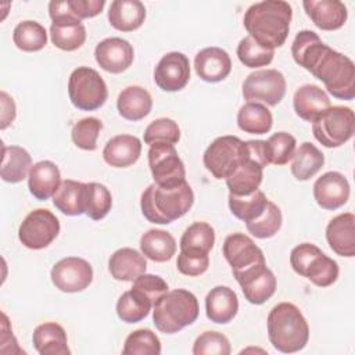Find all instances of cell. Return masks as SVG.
<instances>
[{
    "label": "cell",
    "mask_w": 355,
    "mask_h": 355,
    "mask_svg": "<svg viewBox=\"0 0 355 355\" xmlns=\"http://www.w3.org/2000/svg\"><path fill=\"white\" fill-rule=\"evenodd\" d=\"M69 100L78 110L94 111L104 105L108 90L100 73L90 67H78L68 79Z\"/></svg>",
    "instance_id": "ba28073f"
},
{
    "label": "cell",
    "mask_w": 355,
    "mask_h": 355,
    "mask_svg": "<svg viewBox=\"0 0 355 355\" xmlns=\"http://www.w3.org/2000/svg\"><path fill=\"white\" fill-rule=\"evenodd\" d=\"M324 164L323 153L312 143L305 141L300 144L293 155L291 162V173L293 176L300 180L305 182L315 176Z\"/></svg>",
    "instance_id": "e575fe53"
},
{
    "label": "cell",
    "mask_w": 355,
    "mask_h": 355,
    "mask_svg": "<svg viewBox=\"0 0 355 355\" xmlns=\"http://www.w3.org/2000/svg\"><path fill=\"white\" fill-rule=\"evenodd\" d=\"M32 168V157L19 146H4L1 158V179L7 183L22 182Z\"/></svg>",
    "instance_id": "d6a6232c"
},
{
    "label": "cell",
    "mask_w": 355,
    "mask_h": 355,
    "mask_svg": "<svg viewBox=\"0 0 355 355\" xmlns=\"http://www.w3.org/2000/svg\"><path fill=\"white\" fill-rule=\"evenodd\" d=\"M86 211L85 214L93 219V220H100L107 216V214L111 211L112 207V197L110 190L96 182L86 183Z\"/></svg>",
    "instance_id": "60d3db41"
},
{
    "label": "cell",
    "mask_w": 355,
    "mask_h": 355,
    "mask_svg": "<svg viewBox=\"0 0 355 355\" xmlns=\"http://www.w3.org/2000/svg\"><path fill=\"white\" fill-rule=\"evenodd\" d=\"M0 101H1V121H0V129L4 130L8 125L12 123V121L15 119L17 115V110H15V103L14 100L6 93L1 92L0 93Z\"/></svg>",
    "instance_id": "816d5d0a"
},
{
    "label": "cell",
    "mask_w": 355,
    "mask_h": 355,
    "mask_svg": "<svg viewBox=\"0 0 355 355\" xmlns=\"http://www.w3.org/2000/svg\"><path fill=\"white\" fill-rule=\"evenodd\" d=\"M197 297L184 288L165 293L153 306V323L161 333L173 334L193 324L198 318Z\"/></svg>",
    "instance_id": "5b68a950"
},
{
    "label": "cell",
    "mask_w": 355,
    "mask_h": 355,
    "mask_svg": "<svg viewBox=\"0 0 355 355\" xmlns=\"http://www.w3.org/2000/svg\"><path fill=\"white\" fill-rule=\"evenodd\" d=\"M302 6L311 21L322 31L340 29L348 18L345 4L338 0H304Z\"/></svg>",
    "instance_id": "ffe728a7"
},
{
    "label": "cell",
    "mask_w": 355,
    "mask_h": 355,
    "mask_svg": "<svg viewBox=\"0 0 355 355\" xmlns=\"http://www.w3.org/2000/svg\"><path fill=\"white\" fill-rule=\"evenodd\" d=\"M349 183L347 178L336 171L323 173L313 183V197L319 207L334 211L343 207L349 198Z\"/></svg>",
    "instance_id": "ac0fdd59"
},
{
    "label": "cell",
    "mask_w": 355,
    "mask_h": 355,
    "mask_svg": "<svg viewBox=\"0 0 355 355\" xmlns=\"http://www.w3.org/2000/svg\"><path fill=\"white\" fill-rule=\"evenodd\" d=\"M190 79L189 58L179 51L162 55L154 69V82L164 92H179Z\"/></svg>",
    "instance_id": "2e32d148"
},
{
    "label": "cell",
    "mask_w": 355,
    "mask_h": 355,
    "mask_svg": "<svg viewBox=\"0 0 355 355\" xmlns=\"http://www.w3.org/2000/svg\"><path fill=\"white\" fill-rule=\"evenodd\" d=\"M61 184V173L53 161H39L32 165L28 175V189L31 194L40 200H49Z\"/></svg>",
    "instance_id": "603a6c76"
},
{
    "label": "cell",
    "mask_w": 355,
    "mask_h": 355,
    "mask_svg": "<svg viewBox=\"0 0 355 355\" xmlns=\"http://www.w3.org/2000/svg\"><path fill=\"white\" fill-rule=\"evenodd\" d=\"M282 222L283 216L280 208L275 202L268 201L263 214L258 219L245 223V227L248 233L257 239H270L280 230Z\"/></svg>",
    "instance_id": "b9f144b4"
},
{
    "label": "cell",
    "mask_w": 355,
    "mask_h": 355,
    "mask_svg": "<svg viewBox=\"0 0 355 355\" xmlns=\"http://www.w3.org/2000/svg\"><path fill=\"white\" fill-rule=\"evenodd\" d=\"M293 8L283 0H265L250 6L244 14V28L257 43L266 49L275 50L284 44Z\"/></svg>",
    "instance_id": "7a4b0ae2"
},
{
    "label": "cell",
    "mask_w": 355,
    "mask_h": 355,
    "mask_svg": "<svg viewBox=\"0 0 355 355\" xmlns=\"http://www.w3.org/2000/svg\"><path fill=\"white\" fill-rule=\"evenodd\" d=\"M225 259L232 268L233 275L240 273L257 263L266 262L262 250L254 243V240L244 233L229 234L222 245Z\"/></svg>",
    "instance_id": "9a60e30c"
},
{
    "label": "cell",
    "mask_w": 355,
    "mask_h": 355,
    "mask_svg": "<svg viewBox=\"0 0 355 355\" xmlns=\"http://www.w3.org/2000/svg\"><path fill=\"white\" fill-rule=\"evenodd\" d=\"M86 189L87 184L72 179L61 182L58 190L53 196L54 207L68 216H78L86 211Z\"/></svg>",
    "instance_id": "4dcf8cb0"
},
{
    "label": "cell",
    "mask_w": 355,
    "mask_h": 355,
    "mask_svg": "<svg viewBox=\"0 0 355 355\" xmlns=\"http://www.w3.org/2000/svg\"><path fill=\"white\" fill-rule=\"evenodd\" d=\"M12 40L22 51H39L47 44V32L42 24L28 19L17 24L12 32Z\"/></svg>",
    "instance_id": "f35d334b"
},
{
    "label": "cell",
    "mask_w": 355,
    "mask_h": 355,
    "mask_svg": "<svg viewBox=\"0 0 355 355\" xmlns=\"http://www.w3.org/2000/svg\"><path fill=\"white\" fill-rule=\"evenodd\" d=\"M286 78L277 69H259L251 72L243 82V96L247 101L277 105L286 94Z\"/></svg>",
    "instance_id": "7c38bea8"
},
{
    "label": "cell",
    "mask_w": 355,
    "mask_h": 355,
    "mask_svg": "<svg viewBox=\"0 0 355 355\" xmlns=\"http://www.w3.org/2000/svg\"><path fill=\"white\" fill-rule=\"evenodd\" d=\"M326 240L340 257H355V215L344 212L334 216L326 227Z\"/></svg>",
    "instance_id": "d6986e66"
},
{
    "label": "cell",
    "mask_w": 355,
    "mask_h": 355,
    "mask_svg": "<svg viewBox=\"0 0 355 355\" xmlns=\"http://www.w3.org/2000/svg\"><path fill=\"white\" fill-rule=\"evenodd\" d=\"M273 55L275 50L261 46L251 36L243 37L237 46V57L247 68L266 67L272 62Z\"/></svg>",
    "instance_id": "7bdbcfd3"
},
{
    "label": "cell",
    "mask_w": 355,
    "mask_h": 355,
    "mask_svg": "<svg viewBox=\"0 0 355 355\" xmlns=\"http://www.w3.org/2000/svg\"><path fill=\"white\" fill-rule=\"evenodd\" d=\"M215 244V230L207 222H194L180 237V251L209 254Z\"/></svg>",
    "instance_id": "74e56055"
},
{
    "label": "cell",
    "mask_w": 355,
    "mask_h": 355,
    "mask_svg": "<svg viewBox=\"0 0 355 355\" xmlns=\"http://www.w3.org/2000/svg\"><path fill=\"white\" fill-rule=\"evenodd\" d=\"M290 265L295 273L306 277L318 287H329L338 277L337 262L311 243L298 244L291 250Z\"/></svg>",
    "instance_id": "8992f818"
},
{
    "label": "cell",
    "mask_w": 355,
    "mask_h": 355,
    "mask_svg": "<svg viewBox=\"0 0 355 355\" xmlns=\"http://www.w3.org/2000/svg\"><path fill=\"white\" fill-rule=\"evenodd\" d=\"M148 165L154 183L162 187H176L186 182V169L173 144L157 143L150 146Z\"/></svg>",
    "instance_id": "8fae6325"
},
{
    "label": "cell",
    "mask_w": 355,
    "mask_h": 355,
    "mask_svg": "<svg viewBox=\"0 0 355 355\" xmlns=\"http://www.w3.org/2000/svg\"><path fill=\"white\" fill-rule=\"evenodd\" d=\"M146 19V7L139 0H114L108 10V21L121 32L139 29Z\"/></svg>",
    "instance_id": "f1b7e54d"
},
{
    "label": "cell",
    "mask_w": 355,
    "mask_h": 355,
    "mask_svg": "<svg viewBox=\"0 0 355 355\" xmlns=\"http://www.w3.org/2000/svg\"><path fill=\"white\" fill-rule=\"evenodd\" d=\"M293 105L295 114L301 119L312 122L318 115L330 107V98L323 89L308 83L295 90Z\"/></svg>",
    "instance_id": "4316f807"
},
{
    "label": "cell",
    "mask_w": 355,
    "mask_h": 355,
    "mask_svg": "<svg viewBox=\"0 0 355 355\" xmlns=\"http://www.w3.org/2000/svg\"><path fill=\"white\" fill-rule=\"evenodd\" d=\"M268 198L263 191L257 190L250 196L229 194L230 212L240 220L248 223L258 219L268 205Z\"/></svg>",
    "instance_id": "8d00e7d4"
},
{
    "label": "cell",
    "mask_w": 355,
    "mask_h": 355,
    "mask_svg": "<svg viewBox=\"0 0 355 355\" xmlns=\"http://www.w3.org/2000/svg\"><path fill=\"white\" fill-rule=\"evenodd\" d=\"M194 193L187 182L176 187L150 184L141 194L140 207L144 218L157 225H168L182 218L193 205Z\"/></svg>",
    "instance_id": "3957f363"
},
{
    "label": "cell",
    "mask_w": 355,
    "mask_h": 355,
    "mask_svg": "<svg viewBox=\"0 0 355 355\" xmlns=\"http://www.w3.org/2000/svg\"><path fill=\"white\" fill-rule=\"evenodd\" d=\"M230 352L232 348L227 337L219 331H204L193 344L194 355H229Z\"/></svg>",
    "instance_id": "7dc6e473"
},
{
    "label": "cell",
    "mask_w": 355,
    "mask_h": 355,
    "mask_svg": "<svg viewBox=\"0 0 355 355\" xmlns=\"http://www.w3.org/2000/svg\"><path fill=\"white\" fill-rule=\"evenodd\" d=\"M247 144L237 136L216 137L202 155L204 166L216 179H226L247 157Z\"/></svg>",
    "instance_id": "9c48e42d"
},
{
    "label": "cell",
    "mask_w": 355,
    "mask_h": 355,
    "mask_svg": "<svg viewBox=\"0 0 355 355\" xmlns=\"http://www.w3.org/2000/svg\"><path fill=\"white\" fill-rule=\"evenodd\" d=\"M141 154V141L132 135H118L107 141L103 150L104 161L112 168L132 166Z\"/></svg>",
    "instance_id": "d4e9b609"
},
{
    "label": "cell",
    "mask_w": 355,
    "mask_h": 355,
    "mask_svg": "<svg viewBox=\"0 0 355 355\" xmlns=\"http://www.w3.org/2000/svg\"><path fill=\"white\" fill-rule=\"evenodd\" d=\"M153 306L147 295L132 287L118 298L116 315L125 323H137L150 313Z\"/></svg>",
    "instance_id": "d590c367"
},
{
    "label": "cell",
    "mask_w": 355,
    "mask_h": 355,
    "mask_svg": "<svg viewBox=\"0 0 355 355\" xmlns=\"http://www.w3.org/2000/svg\"><path fill=\"white\" fill-rule=\"evenodd\" d=\"M233 276L240 284L243 294L250 304L261 305L266 302L276 291V277L266 266V262L257 263Z\"/></svg>",
    "instance_id": "5bb4252c"
},
{
    "label": "cell",
    "mask_w": 355,
    "mask_h": 355,
    "mask_svg": "<svg viewBox=\"0 0 355 355\" xmlns=\"http://www.w3.org/2000/svg\"><path fill=\"white\" fill-rule=\"evenodd\" d=\"M103 129L100 119L94 116H87L79 119L72 130L71 139L76 147L85 151H94L97 148V137Z\"/></svg>",
    "instance_id": "f6af8a7d"
},
{
    "label": "cell",
    "mask_w": 355,
    "mask_h": 355,
    "mask_svg": "<svg viewBox=\"0 0 355 355\" xmlns=\"http://www.w3.org/2000/svg\"><path fill=\"white\" fill-rule=\"evenodd\" d=\"M35 349L40 355H68V338L64 327L55 322H44L39 324L32 334Z\"/></svg>",
    "instance_id": "83f0119b"
},
{
    "label": "cell",
    "mask_w": 355,
    "mask_h": 355,
    "mask_svg": "<svg viewBox=\"0 0 355 355\" xmlns=\"http://www.w3.org/2000/svg\"><path fill=\"white\" fill-rule=\"evenodd\" d=\"M67 1L71 12L80 21L98 15L105 6L104 0H67Z\"/></svg>",
    "instance_id": "f907efd6"
},
{
    "label": "cell",
    "mask_w": 355,
    "mask_h": 355,
    "mask_svg": "<svg viewBox=\"0 0 355 355\" xmlns=\"http://www.w3.org/2000/svg\"><path fill=\"white\" fill-rule=\"evenodd\" d=\"M265 143H266V154H268L269 164H273L277 166L287 164L295 153L297 140L293 135L287 132L273 133L268 140H265Z\"/></svg>",
    "instance_id": "ee69618b"
},
{
    "label": "cell",
    "mask_w": 355,
    "mask_h": 355,
    "mask_svg": "<svg viewBox=\"0 0 355 355\" xmlns=\"http://www.w3.org/2000/svg\"><path fill=\"white\" fill-rule=\"evenodd\" d=\"M141 254L154 262H166L176 252V240L162 229H150L140 237Z\"/></svg>",
    "instance_id": "1f68e13d"
},
{
    "label": "cell",
    "mask_w": 355,
    "mask_h": 355,
    "mask_svg": "<svg viewBox=\"0 0 355 355\" xmlns=\"http://www.w3.org/2000/svg\"><path fill=\"white\" fill-rule=\"evenodd\" d=\"M237 125L245 133L265 135L272 129L273 116L266 105L247 101L237 112Z\"/></svg>",
    "instance_id": "836d02e7"
},
{
    "label": "cell",
    "mask_w": 355,
    "mask_h": 355,
    "mask_svg": "<svg viewBox=\"0 0 355 355\" xmlns=\"http://www.w3.org/2000/svg\"><path fill=\"white\" fill-rule=\"evenodd\" d=\"M60 233V220L49 209L37 208L31 211L18 229L19 241L29 250L49 247Z\"/></svg>",
    "instance_id": "30bf717a"
},
{
    "label": "cell",
    "mask_w": 355,
    "mask_h": 355,
    "mask_svg": "<svg viewBox=\"0 0 355 355\" xmlns=\"http://www.w3.org/2000/svg\"><path fill=\"white\" fill-rule=\"evenodd\" d=\"M312 133L324 147H340L355 133V114L349 107L330 105L312 121Z\"/></svg>",
    "instance_id": "52a82bcc"
},
{
    "label": "cell",
    "mask_w": 355,
    "mask_h": 355,
    "mask_svg": "<svg viewBox=\"0 0 355 355\" xmlns=\"http://www.w3.org/2000/svg\"><path fill=\"white\" fill-rule=\"evenodd\" d=\"M147 262L143 254L130 247L116 250L108 259V270L115 280L133 282L146 273Z\"/></svg>",
    "instance_id": "484cf974"
},
{
    "label": "cell",
    "mask_w": 355,
    "mask_h": 355,
    "mask_svg": "<svg viewBox=\"0 0 355 355\" xmlns=\"http://www.w3.org/2000/svg\"><path fill=\"white\" fill-rule=\"evenodd\" d=\"M116 108L122 118L128 121H140L151 112V94L141 86L125 87L116 98Z\"/></svg>",
    "instance_id": "f546056e"
},
{
    "label": "cell",
    "mask_w": 355,
    "mask_h": 355,
    "mask_svg": "<svg viewBox=\"0 0 355 355\" xmlns=\"http://www.w3.org/2000/svg\"><path fill=\"white\" fill-rule=\"evenodd\" d=\"M268 337L283 354L301 351L309 340V326L302 312L291 302L275 305L268 315Z\"/></svg>",
    "instance_id": "277c9868"
},
{
    "label": "cell",
    "mask_w": 355,
    "mask_h": 355,
    "mask_svg": "<svg viewBox=\"0 0 355 355\" xmlns=\"http://www.w3.org/2000/svg\"><path fill=\"white\" fill-rule=\"evenodd\" d=\"M239 311L237 294L226 286H216L205 297L207 318L218 324H226L233 320Z\"/></svg>",
    "instance_id": "cb8c5ba5"
},
{
    "label": "cell",
    "mask_w": 355,
    "mask_h": 355,
    "mask_svg": "<svg viewBox=\"0 0 355 355\" xmlns=\"http://www.w3.org/2000/svg\"><path fill=\"white\" fill-rule=\"evenodd\" d=\"M196 73L204 82L216 83L227 78L232 71V60L226 50L220 47H205L194 58Z\"/></svg>",
    "instance_id": "44dd1931"
},
{
    "label": "cell",
    "mask_w": 355,
    "mask_h": 355,
    "mask_svg": "<svg viewBox=\"0 0 355 355\" xmlns=\"http://www.w3.org/2000/svg\"><path fill=\"white\" fill-rule=\"evenodd\" d=\"M94 58L104 71L121 73L132 65L135 50L132 44L122 37H107L96 46Z\"/></svg>",
    "instance_id": "e0dca14e"
},
{
    "label": "cell",
    "mask_w": 355,
    "mask_h": 355,
    "mask_svg": "<svg viewBox=\"0 0 355 355\" xmlns=\"http://www.w3.org/2000/svg\"><path fill=\"white\" fill-rule=\"evenodd\" d=\"M123 355H159L161 341L150 329H139L132 331L123 344Z\"/></svg>",
    "instance_id": "ab89813d"
},
{
    "label": "cell",
    "mask_w": 355,
    "mask_h": 355,
    "mask_svg": "<svg viewBox=\"0 0 355 355\" xmlns=\"http://www.w3.org/2000/svg\"><path fill=\"white\" fill-rule=\"evenodd\" d=\"M50 277L60 291L79 293L87 288L93 282V268L83 258L67 257L53 266Z\"/></svg>",
    "instance_id": "4fadbf2b"
},
{
    "label": "cell",
    "mask_w": 355,
    "mask_h": 355,
    "mask_svg": "<svg viewBox=\"0 0 355 355\" xmlns=\"http://www.w3.org/2000/svg\"><path fill=\"white\" fill-rule=\"evenodd\" d=\"M180 140V129L171 118H158L144 130V143L148 146L157 143L176 144Z\"/></svg>",
    "instance_id": "bcb514c9"
},
{
    "label": "cell",
    "mask_w": 355,
    "mask_h": 355,
    "mask_svg": "<svg viewBox=\"0 0 355 355\" xmlns=\"http://www.w3.org/2000/svg\"><path fill=\"white\" fill-rule=\"evenodd\" d=\"M132 287L147 295L153 304H155L165 293L169 291L166 282L161 276L150 273L140 275L136 280H133Z\"/></svg>",
    "instance_id": "681fc988"
},
{
    "label": "cell",
    "mask_w": 355,
    "mask_h": 355,
    "mask_svg": "<svg viewBox=\"0 0 355 355\" xmlns=\"http://www.w3.org/2000/svg\"><path fill=\"white\" fill-rule=\"evenodd\" d=\"M51 21L50 37L57 49L73 51L83 46L86 40V28L80 19L71 14H64Z\"/></svg>",
    "instance_id": "7402d4cb"
},
{
    "label": "cell",
    "mask_w": 355,
    "mask_h": 355,
    "mask_svg": "<svg viewBox=\"0 0 355 355\" xmlns=\"http://www.w3.org/2000/svg\"><path fill=\"white\" fill-rule=\"evenodd\" d=\"M294 61L322 80L336 98L355 97V65L351 58L324 44L313 31H300L291 44Z\"/></svg>",
    "instance_id": "6da1fadb"
},
{
    "label": "cell",
    "mask_w": 355,
    "mask_h": 355,
    "mask_svg": "<svg viewBox=\"0 0 355 355\" xmlns=\"http://www.w3.org/2000/svg\"><path fill=\"white\" fill-rule=\"evenodd\" d=\"M209 266V255L190 251H180L176 261L178 270L184 276H200Z\"/></svg>",
    "instance_id": "c3c4849f"
}]
</instances>
